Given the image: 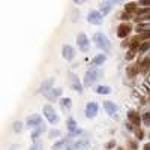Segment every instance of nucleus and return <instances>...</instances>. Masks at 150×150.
Returning a JSON list of instances; mask_svg holds the SVG:
<instances>
[{
    "instance_id": "obj_19",
    "label": "nucleus",
    "mask_w": 150,
    "mask_h": 150,
    "mask_svg": "<svg viewBox=\"0 0 150 150\" xmlns=\"http://www.w3.org/2000/svg\"><path fill=\"white\" fill-rule=\"evenodd\" d=\"M53 83H54V80H53V78H48L47 81H44V83H42V86H41V89H39V93H47V92L50 90V87L53 86Z\"/></svg>"
},
{
    "instance_id": "obj_10",
    "label": "nucleus",
    "mask_w": 150,
    "mask_h": 150,
    "mask_svg": "<svg viewBox=\"0 0 150 150\" xmlns=\"http://www.w3.org/2000/svg\"><path fill=\"white\" fill-rule=\"evenodd\" d=\"M87 21H89L90 24H95V26L102 24V15H101V12H98V11H90L89 15H87Z\"/></svg>"
},
{
    "instance_id": "obj_16",
    "label": "nucleus",
    "mask_w": 150,
    "mask_h": 150,
    "mask_svg": "<svg viewBox=\"0 0 150 150\" xmlns=\"http://www.w3.org/2000/svg\"><path fill=\"white\" fill-rule=\"evenodd\" d=\"M45 129H47V128H45V123L39 125V126H38V128L32 132V140H33V141H38L39 135H41V134H44V132H45Z\"/></svg>"
},
{
    "instance_id": "obj_20",
    "label": "nucleus",
    "mask_w": 150,
    "mask_h": 150,
    "mask_svg": "<svg viewBox=\"0 0 150 150\" xmlns=\"http://www.w3.org/2000/svg\"><path fill=\"white\" fill-rule=\"evenodd\" d=\"M105 54H98V56H95L93 59H92V65L93 66H99V65H102L104 62H105Z\"/></svg>"
},
{
    "instance_id": "obj_29",
    "label": "nucleus",
    "mask_w": 150,
    "mask_h": 150,
    "mask_svg": "<svg viewBox=\"0 0 150 150\" xmlns=\"http://www.w3.org/2000/svg\"><path fill=\"white\" fill-rule=\"evenodd\" d=\"M141 120H143V123L146 125V126H150V111L144 112V114L141 116Z\"/></svg>"
},
{
    "instance_id": "obj_3",
    "label": "nucleus",
    "mask_w": 150,
    "mask_h": 150,
    "mask_svg": "<svg viewBox=\"0 0 150 150\" xmlns=\"http://www.w3.org/2000/svg\"><path fill=\"white\" fill-rule=\"evenodd\" d=\"M89 146H90L89 140H69L65 150H81V149H87Z\"/></svg>"
},
{
    "instance_id": "obj_34",
    "label": "nucleus",
    "mask_w": 150,
    "mask_h": 150,
    "mask_svg": "<svg viewBox=\"0 0 150 150\" xmlns=\"http://www.w3.org/2000/svg\"><path fill=\"white\" fill-rule=\"evenodd\" d=\"M138 36H140L141 41H146V39H149V38H150V32H141Z\"/></svg>"
},
{
    "instance_id": "obj_5",
    "label": "nucleus",
    "mask_w": 150,
    "mask_h": 150,
    "mask_svg": "<svg viewBox=\"0 0 150 150\" xmlns=\"http://www.w3.org/2000/svg\"><path fill=\"white\" fill-rule=\"evenodd\" d=\"M132 32V24L128 23V21H123L119 24V27H117V36L122 38V39H125V38H128L129 33Z\"/></svg>"
},
{
    "instance_id": "obj_8",
    "label": "nucleus",
    "mask_w": 150,
    "mask_h": 150,
    "mask_svg": "<svg viewBox=\"0 0 150 150\" xmlns=\"http://www.w3.org/2000/svg\"><path fill=\"white\" fill-rule=\"evenodd\" d=\"M69 81H71V87H72L75 92H78V93H83V92H84V86L81 84L80 78H78L75 74L69 72Z\"/></svg>"
},
{
    "instance_id": "obj_7",
    "label": "nucleus",
    "mask_w": 150,
    "mask_h": 150,
    "mask_svg": "<svg viewBox=\"0 0 150 150\" xmlns=\"http://www.w3.org/2000/svg\"><path fill=\"white\" fill-rule=\"evenodd\" d=\"M104 110L107 111V114L111 117V119H117V114H119V108L114 102H111V101H105L104 102Z\"/></svg>"
},
{
    "instance_id": "obj_2",
    "label": "nucleus",
    "mask_w": 150,
    "mask_h": 150,
    "mask_svg": "<svg viewBox=\"0 0 150 150\" xmlns=\"http://www.w3.org/2000/svg\"><path fill=\"white\" fill-rule=\"evenodd\" d=\"M93 42H95L99 48L105 50V51H110V50H111L110 39H108V38H107L104 33H101V32H98V33H95V35H93Z\"/></svg>"
},
{
    "instance_id": "obj_42",
    "label": "nucleus",
    "mask_w": 150,
    "mask_h": 150,
    "mask_svg": "<svg viewBox=\"0 0 150 150\" xmlns=\"http://www.w3.org/2000/svg\"><path fill=\"white\" fill-rule=\"evenodd\" d=\"M117 150H126V149H123V147H117Z\"/></svg>"
},
{
    "instance_id": "obj_36",
    "label": "nucleus",
    "mask_w": 150,
    "mask_h": 150,
    "mask_svg": "<svg viewBox=\"0 0 150 150\" xmlns=\"http://www.w3.org/2000/svg\"><path fill=\"white\" fill-rule=\"evenodd\" d=\"M132 15H129V14H126V12H123V14L120 15V18H123V20H129Z\"/></svg>"
},
{
    "instance_id": "obj_22",
    "label": "nucleus",
    "mask_w": 150,
    "mask_h": 150,
    "mask_svg": "<svg viewBox=\"0 0 150 150\" xmlns=\"http://www.w3.org/2000/svg\"><path fill=\"white\" fill-rule=\"evenodd\" d=\"M111 6L112 3L111 2H107V3H101V15H108L110 14V11H111Z\"/></svg>"
},
{
    "instance_id": "obj_30",
    "label": "nucleus",
    "mask_w": 150,
    "mask_h": 150,
    "mask_svg": "<svg viewBox=\"0 0 150 150\" xmlns=\"http://www.w3.org/2000/svg\"><path fill=\"white\" fill-rule=\"evenodd\" d=\"M135 137H137V138H138V140H143L144 138V131L143 129H140V128H135Z\"/></svg>"
},
{
    "instance_id": "obj_26",
    "label": "nucleus",
    "mask_w": 150,
    "mask_h": 150,
    "mask_svg": "<svg viewBox=\"0 0 150 150\" xmlns=\"http://www.w3.org/2000/svg\"><path fill=\"white\" fill-rule=\"evenodd\" d=\"M60 105H62V108H63L65 111H66V110H71V107H72L71 98H63V99L60 101Z\"/></svg>"
},
{
    "instance_id": "obj_40",
    "label": "nucleus",
    "mask_w": 150,
    "mask_h": 150,
    "mask_svg": "<svg viewBox=\"0 0 150 150\" xmlns=\"http://www.w3.org/2000/svg\"><path fill=\"white\" fill-rule=\"evenodd\" d=\"M144 150H150V143H147V144H144Z\"/></svg>"
},
{
    "instance_id": "obj_27",
    "label": "nucleus",
    "mask_w": 150,
    "mask_h": 150,
    "mask_svg": "<svg viewBox=\"0 0 150 150\" xmlns=\"http://www.w3.org/2000/svg\"><path fill=\"white\" fill-rule=\"evenodd\" d=\"M138 72H140V69H138V66H137V65H132V66L128 68V75H129V77H135Z\"/></svg>"
},
{
    "instance_id": "obj_28",
    "label": "nucleus",
    "mask_w": 150,
    "mask_h": 150,
    "mask_svg": "<svg viewBox=\"0 0 150 150\" xmlns=\"http://www.w3.org/2000/svg\"><path fill=\"white\" fill-rule=\"evenodd\" d=\"M149 50H150V41H146V42L141 44V47H140V50H138V53H140V54H144L146 51H149Z\"/></svg>"
},
{
    "instance_id": "obj_37",
    "label": "nucleus",
    "mask_w": 150,
    "mask_h": 150,
    "mask_svg": "<svg viewBox=\"0 0 150 150\" xmlns=\"http://www.w3.org/2000/svg\"><path fill=\"white\" fill-rule=\"evenodd\" d=\"M140 5L141 6H150V0H141Z\"/></svg>"
},
{
    "instance_id": "obj_24",
    "label": "nucleus",
    "mask_w": 150,
    "mask_h": 150,
    "mask_svg": "<svg viewBox=\"0 0 150 150\" xmlns=\"http://www.w3.org/2000/svg\"><path fill=\"white\" fill-rule=\"evenodd\" d=\"M135 30L138 32V33H141V32H150V21H149V23H141V24H138V26L135 27Z\"/></svg>"
},
{
    "instance_id": "obj_23",
    "label": "nucleus",
    "mask_w": 150,
    "mask_h": 150,
    "mask_svg": "<svg viewBox=\"0 0 150 150\" xmlns=\"http://www.w3.org/2000/svg\"><path fill=\"white\" fill-rule=\"evenodd\" d=\"M96 93L98 95H108V93H111V87L110 86H98Z\"/></svg>"
},
{
    "instance_id": "obj_25",
    "label": "nucleus",
    "mask_w": 150,
    "mask_h": 150,
    "mask_svg": "<svg viewBox=\"0 0 150 150\" xmlns=\"http://www.w3.org/2000/svg\"><path fill=\"white\" fill-rule=\"evenodd\" d=\"M140 68H141V69H140L141 72H144V74H146V72H149V69H150V57H146V59L141 62Z\"/></svg>"
},
{
    "instance_id": "obj_32",
    "label": "nucleus",
    "mask_w": 150,
    "mask_h": 150,
    "mask_svg": "<svg viewBox=\"0 0 150 150\" xmlns=\"http://www.w3.org/2000/svg\"><path fill=\"white\" fill-rule=\"evenodd\" d=\"M135 53H138V51H135V50H129V51L126 53V57H125V59H126V60H132L135 57Z\"/></svg>"
},
{
    "instance_id": "obj_1",
    "label": "nucleus",
    "mask_w": 150,
    "mask_h": 150,
    "mask_svg": "<svg viewBox=\"0 0 150 150\" xmlns=\"http://www.w3.org/2000/svg\"><path fill=\"white\" fill-rule=\"evenodd\" d=\"M102 77V71L101 69H89L84 75V87H90L93 86L95 81H98Z\"/></svg>"
},
{
    "instance_id": "obj_38",
    "label": "nucleus",
    "mask_w": 150,
    "mask_h": 150,
    "mask_svg": "<svg viewBox=\"0 0 150 150\" xmlns=\"http://www.w3.org/2000/svg\"><path fill=\"white\" fill-rule=\"evenodd\" d=\"M114 146H116V141H110V143L107 144V149H112Z\"/></svg>"
},
{
    "instance_id": "obj_4",
    "label": "nucleus",
    "mask_w": 150,
    "mask_h": 150,
    "mask_svg": "<svg viewBox=\"0 0 150 150\" xmlns=\"http://www.w3.org/2000/svg\"><path fill=\"white\" fill-rule=\"evenodd\" d=\"M77 45L80 48V51H83V53H87L90 50V42H89V38H87L86 33H80L77 36Z\"/></svg>"
},
{
    "instance_id": "obj_13",
    "label": "nucleus",
    "mask_w": 150,
    "mask_h": 150,
    "mask_svg": "<svg viewBox=\"0 0 150 150\" xmlns=\"http://www.w3.org/2000/svg\"><path fill=\"white\" fill-rule=\"evenodd\" d=\"M42 123H44L42 117L38 116V114H33V116H30V117L27 119V126H29V128H38V126H39V125H42Z\"/></svg>"
},
{
    "instance_id": "obj_35",
    "label": "nucleus",
    "mask_w": 150,
    "mask_h": 150,
    "mask_svg": "<svg viewBox=\"0 0 150 150\" xmlns=\"http://www.w3.org/2000/svg\"><path fill=\"white\" fill-rule=\"evenodd\" d=\"M59 135H60V132L57 129H54V131L50 132V138H54V137H59Z\"/></svg>"
},
{
    "instance_id": "obj_11",
    "label": "nucleus",
    "mask_w": 150,
    "mask_h": 150,
    "mask_svg": "<svg viewBox=\"0 0 150 150\" xmlns=\"http://www.w3.org/2000/svg\"><path fill=\"white\" fill-rule=\"evenodd\" d=\"M96 116H98V104L96 102H89L86 105V117L93 119Z\"/></svg>"
},
{
    "instance_id": "obj_14",
    "label": "nucleus",
    "mask_w": 150,
    "mask_h": 150,
    "mask_svg": "<svg viewBox=\"0 0 150 150\" xmlns=\"http://www.w3.org/2000/svg\"><path fill=\"white\" fill-rule=\"evenodd\" d=\"M141 39H140V36L137 35V36H134V38H131L129 39V42H128V47H129V50H135V51H138L140 50V47H141Z\"/></svg>"
},
{
    "instance_id": "obj_17",
    "label": "nucleus",
    "mask_w": 150,
    "mask_h": 150,
    "mask_svg": "<svg viewBox=\"0 0 150 150\" xmlns=\"http://www.w3.org/2000/svg\"><path fill=\"white\" fill-rule=\"evenodd\" d=\"M66 125H68V132H69V134H75L77 131H80V129H78V126H77V122H75L72 117H69V119H68Z\"/></svg>"
},
{
    "instance_id": "obj_41",
    "label": "nucleus",
    "mask_w": 150,
    "mask_h": 150,
    "mask_svg": "<svg viewBox=\"0 0 150 150\" xmlns=\"http://www.w3.org/2000/svg\"><path fill=\"white\" fill-rule=\"evenodd\" d=\"M147 86L150 87V77H147Z\"/></svg>"
},
{
    "instance_id": "obj_6",
    "label": "nucleus",
    "mask_w": 150,
    "mask_h": 150,
    "mask_svg": "<svg viewBox=\"0 0 150 150\" xmlns=\"http://www.w3.org/2000/svg\"><path fill=\"white\" fill-rule=\"evenodd\" d=\"M44 116H45V119L51 123V125H56L57 122H59V117H57V112L54 111V108L51 107V105H45L44 107Z\"/></svg>"
},
{
    "instance_id": "obj_9",
    "label": "nucleus",
    "mask_w": 150,
    "mask_h": 150,
    "mask_svg": "<svg viewBox=\"0 0 150 150\" xmlns=\"http://www.w3.org/2000/svg\"><path fill=\"white\" fill-rule=\"evenodd\" d=\"M128 122L132 125V126L140 128V125H141V116H140V112L135 111V110H129L128 111Z\"/></svg>"
},
{
    "instance_id": "obj_15",
    "label": "nucleus",
    "mask_w": 150,
    "mask_h": 150,
    "mask_svg": "<svg viewBox=\"0 0 150 150\" xmlns=\"http://www.w3.org/2000/svg\"><path fill=\"white\" fill-rule=\"evenodd\" d=\"M47 99H50V101H56V99L62 95V89L60 87H57V89H50L47 93H44Z\"/></svg>"
},
{
    "instance_id": "obj_12",
    "label": "nucleus",
    "mask_w": 150,
    "mask_h": 150,
    "mask_svg": "<svg viewBox=\"0 0 150 150\" xmlns=\"http://www.w3.org/2000/svg\"><path fill=\"white\" fill-rule=\"evenodd\" d=\"M62 56H63L65 60H74L75 57V50L71 47V45H63V48H62Z\"/></svg>"
},
{
    "instance_id": "obj_33",
    "label": "nucleus",
    "mask_w": 150,
    "mask_h": 150,
    "mask_svg": "<svg viewBox=\"0 0 150 150\" xmlns=\"http://www.w3.org/2000/svg\"><path fill=\"white\" fill-rule=\"evenodd\" d=\"M29 150H42V143L41 141H36Z\"/></svg>"
},
{
    "instance_id": "obj_21",
    "label": "nucleus",
    "mask_w": 150,
    "mask_h": 150,
    "mask_svg": "<svg viewBox=\"0 0 150 150\" xmlns=\"http://www.w3.org/2000/svg\"><path fill=\"white\" fill-rule=\"evenodd\" d=\"M68 141H69L68 138H63V140L57 141L56 144H53V150H65V147H66Z\"/></svg>"
},
{
    "instance_id": "obj_31",
    "label": "nucleus",
    "mask_w": 150,
    "mask_h": 150,
    "mask_svg": "<svg viewBox=\"0 0 150 150\" xmlns=\"http://www.w3.org/2000/svg\"><path fill=\"white\" fill-rule=\"evenodd\" d=\"M12 128H14V131L18 134V132H21V129H23V123H21V122H14Z\"/></svg>"
},
{
    "instance_id": "obj_39",
    "label": "nucleus",
    "mask_w": 150,
    "mask_h": 150,
    "mask_svg": "<svg viewBox=\"0 0 150 150\" xmlns=\"http://www.w3.org/2000/svg\"><path fill=\"white\" fill-rule=\"evenodd\" d=\"M129 147H131L132 150H135V149H137V147H138V146H137V143H134V141H131V143H129Z\"/></svg>"
},
{
    "instance_id": "obj_18",
    "label": "nucleus",
    "mask_w": 150,
    "mask_h": 150,
    "mask_svg": "<svg viewBox=\"0 0 150 150\" xmlns=\"http://www.w3.org/2000/svg\"><path fill=\"white\" fill-rule=\"evenodd\" d=\"M137 3L135 2H131V3H126L125 5V12H126V14H129V15H134L135 12H137Z\"/></svg>"
}]
</instances>
